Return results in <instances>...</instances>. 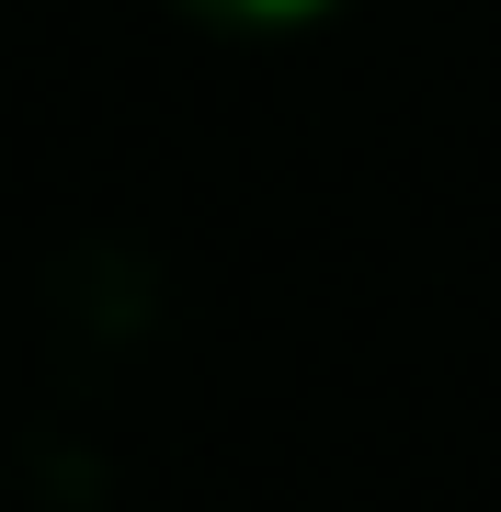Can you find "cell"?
<instances>
[{"label": "cell", "mask_w": 501, "mask_h": 512, "mask_svg": "<svg viewBox=\"0 0 501 512\" xmlns=\"http://www.w3.org/2000/svg\"><path fill=\"white\" fill-rule=\"evenodd\" d=\"M171 12L217 23V35H308V23H331L342 0H171Z\"/></svg>", "instance_id": "cell-1"}]
</instances>
